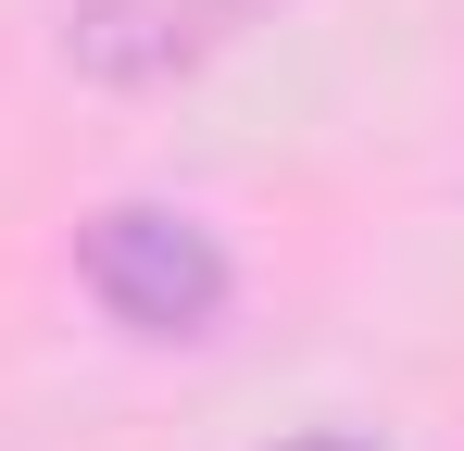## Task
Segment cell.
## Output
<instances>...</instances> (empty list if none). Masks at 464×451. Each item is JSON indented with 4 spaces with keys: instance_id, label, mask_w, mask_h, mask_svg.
Here are the masks:
<instances>
[{
    "instance_id": "6da1fadb",
    "label": "cell",
    "mask_w": 464,
    "mask_h": 451,
    "mask_svg": "<svg viewBox=\"0 0 464 451\" xmlns=\"http://www.w3.org/2000/svg\"><path fill=\"white\" fill-rule=\"evenodd\" d=\"M88 289L113 326H139V339H201L214 313H227V251H214V226L163 214V201H126V214L88 226Z\"/></svg>"
},
{
    "instance_id": "7a4b0ae2",
    "label": "cell",
    "mask_w": 464,
    "mask_h": 451,
    "mask_svg": "<svg viewBox=\"0 0 464 451\" xmlns=\"http://www.w3.org/2000/svg\"><path fill=\"white\" fill-rule=\"evenodd\" d=\"M276 0H76L63 25V63L88 88H163V75H201L227 38H251Z\"/></svg>"
},
{
    "instance_id": "3957f363",
    "label": "cell",
    "mask_w": 464,
    "mask_h": 451,
    "mask_svg": "<svg viewBox=\"0 0 464 451\" xmlns=\"http://www.w3.org/2000/svg\"><path fill=\"white\" fill-rule=\"evenodd\" d=\"M276 451H377V439H339V427H326V439H276Z\"/></svg>"
}]
</instances>
